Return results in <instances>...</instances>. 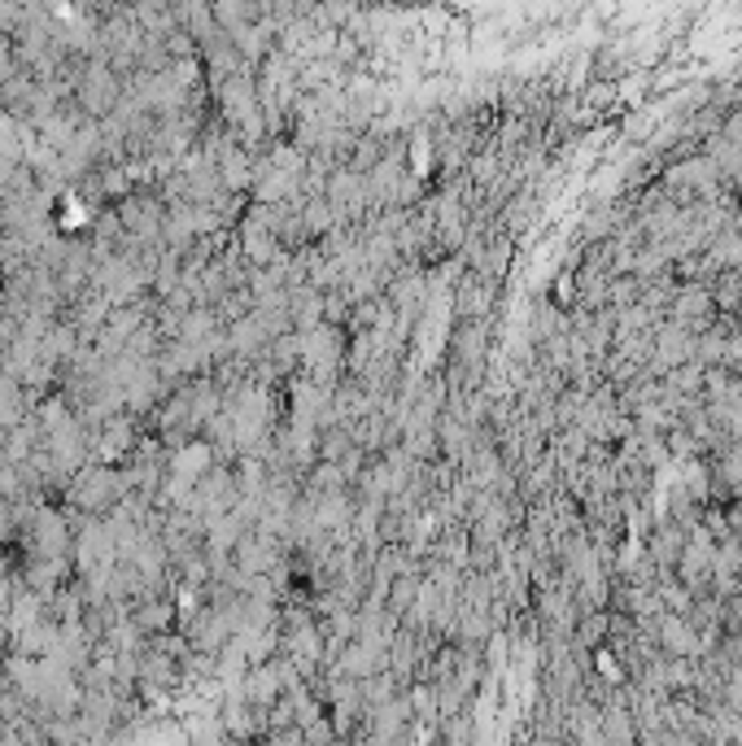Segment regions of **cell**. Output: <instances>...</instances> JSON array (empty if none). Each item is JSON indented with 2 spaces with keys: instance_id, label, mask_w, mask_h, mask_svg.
<instances>
[{
  "instance_id": "cell-2",
  "label": "cell",
  "mask_w": 742,
  "mask_h": 746,
  "mask_svg": "<svg viewBox=\"0 0 742 746\" xmlns=\"http://www.w3.org/2000/svg\"><path fill=\"white\" fill-rule=\"evenodd\" d=\"M167 620H171V607H167V602H149L132 624H136L140 633H158V629H167Z\"/></svg>"
},
{
  "instance_id": "cell-3",
  "label": "cell",
  "mask_w": 742,
  "mask_h": 746,
  "mask_svg": "<svg viewBox=\"0 0 742 746\" xmlns=\"http://www.w3.org/2000/svg\"><path fill=\"white\" fill-rule=\"evenodd\" d=\"M9 70H13V61H9V44H4V39H0V79H4V75H9Z\"/></svg>"
},
{
  "instance_id": "cell-1",
  "label": "cell",
  "mask_w": 742,
  "mask_h": 746,
  "mask_svg": "<svg viewBox=\"0 0 742 746\" xmlns=\"http://www.w3.org/2000/svg\"><path fill=\"white\" fill-rule=\"evenodd\" d=\"M708 293H712L717 315H739L742 310V275L739 271H721V275L708 284Z\"/></svg>"
}]
</instances>
